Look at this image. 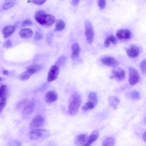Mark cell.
I'll list each match as a JSON object with an SVG mask.
<instances>
[{
    "label": "cell",
    "instance_id": "obj_1",
    "mask_svg": "<svg viewBox=\"0 0 146 146\" xmlns=\"http://www.w3.org/2000/svg\"><path fill=\"white\" fill-rule=\"evenodd\" d=\"M35 21L40 25L50 26L54 23L55 18L51 14H46L43 10L37 11L35 14Z\"/></svg>",
    "mask_w": 146,
    "mask_h": 146
},
{
    "label": "cell",
    "instance_id": "obj_2",
    "mask_svg": "<svg viewBox=\"0 0 146 146\" xmlns=\"http://www.w3.org/2000/svg\"><path fill=\"white\" fill-rule=\"evenodd\" d=\"M80 103L81 97L80 94L77 92H74L69 100V103L68 106V113L71 116L76 115L80 106Z\"/></svg>",
    "mask_w": 146,
    "mask_h": 146
},
{
    "label": "cell",
    "instance_id": "obj_3",
    "mask_svg": "<svg viewBox=\"0 0 146 146\" xmlns=\"http://www.w3.org/2000/svg\"><path fill=\"white\" fill-rule=\"evenodd\" d=\"M50 136V132L43 129H35L29 134V138L33 140H38L46 139Z\"/></svg>",
    "mask_w": 146,
    "mask_h": 146
},
{
    "label": "cell",
    "instance_id": "obj_4",
    "mask_svg": "<svg viewBox=\"0 0 146 146\" xmlns=\"http://www.w3.org/2000/svg\"><path fill=\"white\" fill-rule=\"evenodd\" d=\"M84 27L86 40L89 44H91L94 36V31L92 25L89 20H86L84 22Z\"/></svg>",
    "mask_w": 146,
    "mask_h": 146
},
{
    "label": "cell",
    "instance_id": "obj_5",
    "mask_svg": "<svg viewBox=\"0 0 146 146\" xmlns=\"http://www.w3.org/2000/svg\"><path fill=\"white\" fill-rule=\"evenodd\" d=\"M129 78L128 81L131 86L136 84L140 79V74L137 70L133 67H129L128 70Z\"/></svg>",
    "mask_w": 146,
    "mask_h": 146
},
{
    "label": "cell",
    "instance_id": "obj_6",
    "mask_svg": "<svg viewBox=\"0 0 146 146\" xmlns=\"http://www.w3.org/2000/svg\"><path fill=\"white\" fill-rule=\"evenodd\" d=\"M44 119L40 115L35 116L31 120L30 124V127L31 129H38L39 128L42 127L44 124Z\"/></svg>",
    "mask_w": 146,
    "mask_h": 146
},
{
    "label": "cell",
    "instance_id": "obj_7",
    "mask_svg": "<svg viewBox=\"0 0 146 146\" xmlns=\"http://www.w3.org/2000/svg\"><path fill=\"white\" fill-rule=\"evenodd\" d=\"M59 74V67L55 64L52 66L48 72L47 79V82L50 83L55 80L58 78Z\"/></svg>",
    "mask_w": 146,
    "mask_h": 146
},
{
    "label": "cell",
    "instance_id": "obj_8",
    "mask_svg": "<svg viewBox=\"0 0 146 146\" xmlns=\"http://www.w3.org/2000/svg\"><path fill=\"white\" fill-rule=\"evenodd\" d=\"M125 71L120 68H117L112 70L111 78L112 79H116L118 81H120L123 80L125 78Z\"/></svg>",
    "mask_w": 146,
    "mask_h": 146
},
{
    "label": "cell",
    "instance_id": "obj_9",
    "mask_svg": "<svg viewBox=\"0 0 146 146\" xmlns=\"http://www.w3.org/2000/svg\"><path fill=\"white\" fill-rule=\"evenodd\" d=\"M132 36L131 31L128 29H121L116 33V36L118 39H128Z\"/></svg>",
    "mask_w": 146,
    "mask_h": 146
},
{
    "label": "cell",
    "instance_id": "obj_10",
    "mask_svg": "<svg viewBox=\"0 0 146 146\" xmlns=\"http://www.w3.org/2000/svg\"><path fill=\"white\" fill-rule=\"evenodd\" d=\"M140 53V49L138 47L134 44H132L130 46L129 48L127 50V55L132 58H134L137 57Z\"/></svg>",
    "mask_w": 146,
    "mask_h": 146
},
{
    "label": "cell",
    "instance_id": "obj_11",
    "mask_svg": "<svg viewBox=\"0 0 146 146\" xmlns=\"http://www.w3.org/2000/svg\"><path fill=\"white\" fill-rule=\"evenodd\" d=\"M35 108V103L34 101L28 102L26 105L24 106L22 113L23 115L27 116L30 115L33 111Z\"/></svg>",
    "mask_w": 146,
    "mask_h": 146
},
{
    "label": "cell",
    "instance_id": "obj_12",
    "mask_svg": "<svg viewBox=\"0 0 146 146\" xmlns=\"http://www.w3.org/2000/svg\"><path fill=\"white\" fill-rule=\"evenodd\" d=\"M58 99V94L55 91H50L45 95V100L47 103L51 104Z\"/></svg>",
    "mask_w": 146,
    "mask_h": 146
},
{
    "label": "cell",
    "instance_id": "obj_13",
    "mask_svg": "<svg viewBox=\"0 0 146 146\" xmlns=\"http://www.w3.org/2000/svg\"><path fill=\"white\" fill-rule=\"evenodd\" d=\"M102 62L106 66L110 67H115L117 65V61L112 56H106L102 59Z\"/></svg>",
    "mask_w": 146,
    "mask_h": 146
},
{
    "label": "cell",
    "instance_id": "obj_14",
    "mask_svg": "<svg viewBox=\"0 0 146 146\" xmlns=\"http://www.w3.org/2000/svg\"><path fill=\"white\" fill-rule=\"evenodd\" d=\"M99 136L98 131L96 130L93 131L91 135L88 136L86 143L83 146H90L98 138Z\"/></svg>",
    "mask_w": 146,
    "mask_h": 146
},
{
    "label": "cell",
    "instance_id": "obj_15",
    "mask_svg": "<svg viewBox=\"0 0 146 146\" xmlns=\"http://www.w3.org/2000/svg\"><path fill=\"white\" fill-rule=\"evenodd\" d=\"M80 46L77 43H74L71 46V58L73 60L77 59L80 54Z\"/></svg>",
    "mask_w": 146,
    "mask_h": 146
},
{
    "label": "cell",
    "instance_id": "obj_16",
    "mask_svg": "<svg viewBox=\"0 0 146 146\" xmlns=\"http://www.w3.org/2000/svg\"><path fill=\"white\" fill-rule=\"evenodd\" d=\"M88 136L87 134H81L77 136L75 139V143L78 145L83 146L87 141Z\"/></svg>",
    "mask_w": 146,
    "mask_h": 146
},
{
    "label": "cell",
    "instance_id": "obj_17",
    "mask_svg": "<svg viewBox=\"0 0 146 146\" xmlns=\"http://www.w3.org/2000/svg\"><path fill=\"white\" fill-rule=\"evenodd\" d=\"M15 31V26L13 25H8L5 26L2 29V34L5 38H8Z\"/></svg>",
    "mask_w": 146,
    "mask_h": 146
},
{
    "label": "cell",
    "instance_id": "obj_18",
    "mask_svg": "<svg viewBox=\"0 0 146 146\" xmlns=\"http://www.w3.org/2000/svg\"><path fill=\"white\" fill-rule=\"evenodd\" d=\"M33 34V31L30 29H23L19 33V36L22 38H29Z\"/></svg>",
    "mask_w": 146,
    "mask_h": 146
},
{
    "label": "cell",
    "instance_id": "obj_19",
    "mask_svg": "<svg viewBox=\"0 0 146 146\" xmlns=\"http://www.w3.org/2000/svg\"><path fill=\"white\" fill-rule=\"evenodd\" d=\"M119 99H118L116 96H112L109 98V104L114 110H115L117 108L119 103Z\"/></svg>",
    "mask_w": 146,
    "mask_h": 146
},
{
    "label": "cell",
    "instance_id": "obj_20",
    "mask_svg": "<svg viewBox=\"0 0 146 146\" xmlns=\"http://www.w3.org/2000/svg\"><path fill=\"white\" fill-rule=\"evenodd\" d=\"M116 43H117V40H116V38L113 35H110L106 38V40H104V44L105 47H108L110 46V44L111 43L115 44Z\"/></svg>",
    "mask_w": 146,
    "mask_h": 146
},
{
    "label": "cell",
    "instance_id": "obj_21",
    "mask_svg": "<svg viewBox=\"0 0 146 146\" xmlns=\"http://www.w3.org/2000/svg\"><path fill=\"white\" fill-rule=\"evenodd\" d=\"M17 1V0H6L2 5V9L5 10L10 9L15 5Z\"/></svg>",
    "mask_w": 146,
    "mask_h": 146
},
{
    "label": "cell",
    "instance_id": "obj_22",
    "mask_svg": "<svg viewBox=\"0 0 146 146\" xmlns=\"http://www.w3.org/2000/svg\"><path fill=\"white\" fill-rule=\"evenodd\" d=\"M8 92V88L6 85L0 86V100L6 99Z\"/></svg>",
    "mask_w": 146,
    "mask_h": 146
},
{
    "label": "cell",
    "instance_id": "obj_23",
    "mask_svg": "<svg viewBox=\"0 0 146 146\" xmlns=\"http://www.w3.org/2000/svg\"><path fill=\"white\" fill-rule=\"evenodd\" d=\"M88 101L92 103L96 106L98 103V97L96 94L94 92H90L88 95Z\"/></svg>",
    "mask_w": 146,
    "mask_h": 146
},
{
    "label": "cell",
    "instance_id": "obj_24",
    "mask_svg": "<svg viewBox=\"0 0 146 146\" xmlns=\"http://www.w3.org/2000/svg\"><path fill=\"white\" fill-rule=\"evenodd\" d=\"M114 144L115 141L111 137H108L103 140L102 146H114Z\"/></svg>",
    "mask_w": 146,
    "mask_h": 146
},
{
    "label": "cell",
    "instance_id": "obj_25",
    "mask_svg": "<svg viewBox=\"0 0 146 146\" xmlns=\"http://www.w3.org/2000/svg\"><path fill=\"white\" fill-rule=\"evenodd\" d=\"M65 27V23L61 19H59L56 21L55 24V30L58 31L63 30Z\"/></svg>",
    "mask_w": 146,
    "mask_h": 146
},
{
    "label": "cell",
    "instance_id": "obj_26",
    "mask_svg": "<svg viewBox=\"0 0 146 146\" xmlns=\"http://www.w3.org/2000/svg\"><path fill=\"white\" fill-rule=\"evenodd\" d=\"M128 96L129 98H131L132 99H139L140 98V94L137 91H131L129 92H128Z\"/></svg>",
    "mask_w": 146,
    "mask_h": 146
},
{
    "label": "cell",
    "instance_id": "obj_27",
    "mask_svg": "<svg viewBox=\"0 0 146 146\" xmlns=\"http://www.w3.org/2000/svg\"><path fill=\"white\" fill-rule=\"evenodd\" d=\"M95 107V106L94 104H93L92 103L90 102H87L82 107V110L84 111H88L89 110H91L92 109H93L94 107Z\"/></svg>",
    "mask_w": 146,
    "mask_h": 146
},
{
    "label": "cell",
    "instance_id": "obj_28",
    "mask_svg": "<svg viewBox=\"0 0 146 146\" xmlns=\"http://www.w3.org/2000/svg\"><path fill=\"white\" fill-rule=\"evenodd\" d=\"M65 62H66V58H65V56H61L56 60L55 65L57 66L58 67L62 66L63 64H64Z\"/></svg>",
    "mask_w": 146,
    "mask_h": 146
},
{
    "label": "cell",
    "instance_id": "obj_29",
    "mask_svg": "<svg viewBox=\"0 0 146 146\" xmlns=\"http://www.w3.org/2000/svg\"><path fill=\"white\" fill-rule=\"evenodd\" d=\"M140 68L141 72L145 74L146 72V60L144 59L140 63Z\"/></svg>",
    "mask_w": 146,
    "mask_h": 146
},
{
    "label": "cell",
    "instance_id": "obj_30",
    "mask_svg": "<svg viewBox=\"0 0 146 146\" xmlns=\"http://www.w3.org/2000/svg\"><path fill=\"white\" fill-rule=\"evenodd\" d=\"M7 103V100L6 99H3L0 100V113L5 108L6 104Z\"/></svg>",
    "mask_w": 146,
    "mask_h": 146
},
{
    "label": "cell",
    "instance_id": "obj_31",
    "mask_svg": "<svg viewBox=\"0 0 146 146\" xmlns=\"http://www.w3.org/2000/svg\"><path fill=\"white\" fill-rule=\"evenodd\" d=\"M98 6L100 9H103L106 5V0H98Z\"/></svg>",
    "mask_w": 146,
    "mask_h": 146
},
{
    "label": "cell",
    "instance_id": "obj_32",
    "mask_svg": "<svg viewBox=\"0 0 146 146\" xmlns=\"http://www.w3.org/2000/svg\"><path fill=\"white\" fill-rule=\"evenodd\" d=\"M31 2H32L33 3L36 5H43L46 0H30Z\"/></svg>",
    "mask_w": 146,
    "mask_h": 146
},
{
    "label": "cell",
    "instance_id": "obj_33",
    "mask_svg": "<svg viewBox=\"0 0 146 146\" xmlns=\"http://www.w3.org/2000/svg\"><path fill=\"white\" fill-rule=\"evenodd\" d=\"M33 24V22L30 19H25L22 22V26H31Z\"/></svg>",
    "mask_w": 146,
    "mask_h": 146
},
{
    "label": "cell",
    "instance_id": "obj_34",
    "mask_svg": "<svg viewBox=\"0 0 146 146\" xmlns=\"http://www.w3.org/2000/svg\"><path fill=\"white\" fill-rule=\"evenodd\" d=\"M43 38V35L42 34L38 31L35 32V36H34V39L35 40H39L40 39H42Z\"/></svg>",
    "mask_w": 146,
    "mask_h": 146
},
{
    "label": "cell",
    "instance_id": "obj_35",
    "mask_svg": "<svg viewBox=\"0 0 146 146\" xmlns=\"http://www.w3.org/2000/svg\"><path fill=\"white\" fill-rule=\"evenodd\" d=\"M11 46H12V43H11V40H9V39L7 40H6V41L5 42L4 44H3V47H5V48H6L11 47Z\"/></svg>",
    "mask_w": 146,
    "mask_h": 146
},
{
    "label": "cell",
    "instance_id": "obj_36",
    "mask_svg": "<svg viewBox=\"0 0 146 146\" xmlns=\"http://www.w3.org/2000/svg\"><path fill=\"white\" fill-rule=\"evenodd\" d=\"M79 1V0H72V1H71V4H72L73 6H76L78 4Z\"/></svg>",
    "mask_w": 146,
    "mask_h": 146
},
{
    "label": "cell",
    "instance_id": "obj_37",
    "mask_svg": "<svg viewBox=\"0 0 146 146\" xmlns=\"http://www.w3.org/2000/svg\"><path fill=\"white\" fill-rule=\"evenodd\" d=\"M143 140L145 141V132L144 133V134H143Z\"/></svg>",
    "mask_w": 146,
    "mask_h": 146
},
{
    "label": "cell",
    "instance_id": "obj_38",
    "mask_svg": "<svg viewBox=\"0 0 146 146\" xmlns=\"http://www.w3.org/2000/svg\"><path fill=\"white\" fill-rule=\"evenodd\" d=\"M3 74H4L5 75H7V74H8V72H7L6 70H3Z\"/></svg>",
    "mask_w": 146,
    "mask_h": 146
},
{
    "label": "cell",
    "instance_id": "obj_39",
    "mask_svg": "<svg viewBox=\"0 0 146 146\" xmlns=\"http://www.w3.org/2000/svg\"><path fill=\"white\" fill-rule=\"evenodd\" d=\"M2 80V78H1V77H0V82H1V80Z\"/></svg>",
    "mask_w": 146,
    "mask_h": 146
}]
</instances>
